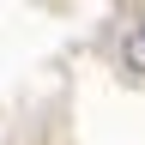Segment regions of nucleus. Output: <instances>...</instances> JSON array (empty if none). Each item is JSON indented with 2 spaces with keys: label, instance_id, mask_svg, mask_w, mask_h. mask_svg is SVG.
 Listing matches in <instances>:
<instances>
[{
  "label": "nucleus",
  "instance_id": "nucleus-1",
  "mask_svg": "<svg viewBox=\"0 0 145 145\" xmlns=\"http://www.w3.org/2000/svg\"><path fill=\"white\" fill-rule=\"evenodd\" d=\"M121 61L133 67V72H145V24H133V36L121 42Z\"/></svg>",
  "mask_w": 145,
  "mask_h": 145
}]
</instances>
